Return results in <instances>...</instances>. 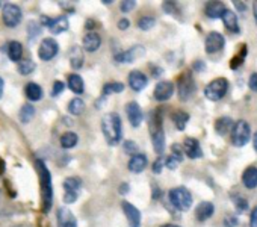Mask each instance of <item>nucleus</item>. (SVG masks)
I'll return each instance as SVG.
<instances>
[{
  "label": "nucleus",
  "instance_id": "nucleus-35",
  "mask_svg": "<svg viewBox=\"0 0 257 227\" xmlns=\"http://www.w3.org/2000/svg\"><path fill=\"white\" fill-rule=\"evenodd\" d=\"M122 91H124V83H121V82H110V83H106L104 88H103L104 95L118 94V92H122Z\"/></svg>",
  "mask_w": 257,
  "mask_h": 227
},
{
  "label": "nucleus",
  "instance_id": "nucleus-3",
  "mask_svg": "<svg viewBox=\"0 0 257 227\" xmlns=\"http://www.w3.org/2000/svg\"><path fill=\"white\" fill-rule=\"evenodd\" d=\"M150 135L155 152L158 155H162L165 150V132L162 128V120L158 116V110H153L150 116Z\"/></svg>",
  "mask_w": 257,
  "mask_h": 227
},
{
  "label": "nucleus",
  "instance_id": "nucleus-20",
  "mask_svg": "<svg viewBox=\"0 0 257 227\" xmlns=\"http://www.w3.org/2000/svg\"><path fill=\"white\" fill-rule=\"evenodd\" d=\"M101 46V38L97 32H88L85 37H83V49L85 52H89V53H94L95 50H98Z\"/></svg>",
  "mask_w": 257,
  "mask_h": 227
},
{
  "label": "nucleus",
  "instance_id": "nucleus-47",
  "mask_svg": "<svg viewBox=\"0 0 257 227\" xmlns=\"http://www.w3.org/2000/svg\"><path fill=\"white\" fill-rule=\"evenodd\" d=\"M248 86H249L251 91L257 92V73H252V74L249 76V79H248Z\"/></svg>",
  "mask_w": 257,
  "mask_h": 227
},
{
  "label": "nucleus",
  "instance_id": "nucleus-31",
  "mask_svg": "<svg viewBox=\"0 0 257 227\" xmlns=\"http://www.w3.org/2000/svg\"><path fill=\"white\" fill-rule=\"evenodd\" d=\"M68 88L74 92V94H82L83 92V79L79 74H70L68 82H67Z\"/></svg>",
  "mask_w": 257,
  "mask_h": 227
},
{
  "label": "nucleus",
  "instance_id": "nucleus-23",
  "mask_svg": "<svg viewBox=\"0 0 257 227\" xmlns=\"http://www.w3.org/2000/svg\"><path fill=\"white\" fill-rule=\"evenodd\" d=\"M225 5L222 2H207L206 4V8H204V13L209 19H221L224 11H225Z\"/></svg>",
  "mask_w": 257,
  "mask_h": 227
},
{
  "label": "nucleus",
  "instance_id": "nucleus-58",
  "mask_svg": "<svg viewBox=\"0 0 257 227\" xmlns=\"http://www.w3.org/2000/svg\"><path fill=\"white\" fill-rule=\"evenodd\" d=\"M14 227H31V225H14Z\"/></svg>",
  "mask_w": 257,
  "mask_h": 227
},
{
  "label": "nucleus",
  "instance_id": "nucleus-15",
  "mask_svg": "<svg viewBox=\"0 0 257 227\" xmlns=\"http://www.w3.org/2000/svg\"><path fill=\"white\" fill-rule=\"evenodd\" d=\"M43 22L47 25L49 31L53 34V35H59L62 32H67L68 31V19L65 16H61V17H56V19H43Z\"/></svg>",
  "mask_w": 257,
  "mask_h": 227
},
{
  "label": "nucleus",
  "instance_id": "nucleus-32",
  "mask_svg": "<svg viewBox=\"0 0 257 227\" xmlns=\"http://www.w3.org/2000/svg\"><path fill=\"white\" fill-rule=\"evenodd\" d=\"M35 117V107L32 106V104H23L22 106V109H20V113H19V119H20V122L23 123V125H26V123H29L32 119Z\"/></svg>",
  "mask_w": 257,
  "mask_h": 227
},
{
  "label": "nucleus",
  "instance_id": "nucleus-42",
  "mask_svg": "<svg viewBox=\"0 0 257 227\" xmlns=\"http://www.w3.org/2000/svg\"><path fill=\"white\" fill-rule=\"evenodd\" d=\"M135 7H137L135 0H124V2H121V5H119V10H121V13H131L132 10H135Z\"/></svg>",
  "mask_w": 257,
  "mask_h": 227
},
{
  "label": "nucleus",
  "instance_id": "nucleus-40",
  "mask_svg": "<svg viewBox=\"0 0 257 227\" xmlns=\"http://www.w3.org/2000/svg\"><path fill=\"white\" fill-rule=\"evenodd\" d=\"M122 149H124V153L127 155H132V156L138 155V144L135 141H124Z\"/></svg>",
  "mask_w": 257,
  "mask_h": 227
},
{
  "label": "nucleus",
  "instance_id": "nucleus-21",
  "mask_svg": "<svg viewBox=\"0 0 257 227\" xmlns=\"http://www.w3.org/2000/svg\"><path fill=\"white\" fill-rule=\"evenodd\" d=\"M221 19H222L224 26L227 28L228 32H231V34H239V32H240V29H239V22H237V16H236L233 11L225 10Z\"/></svg>",
  "mask_w": 257,
  "mask_h": 227
},
{
  "label": "nucleus",
  "instance_id": "nucleus-51",
  "mask_svg": "<svg viewBox=\"0 0 257 227\" xmlns=\"http://www.w3.org/2000/svg\"><path fill=\"white\" fill-rule=\"evenodd\" d=\"M194 70H195V71H204V70H206L204 62H203V61H197V62H194Z\"/></svg>",
  "mask_w": 257,
  "mask_h": 227
},
{
  "label": "nucleus",
  "instance_id": "nucleus-26",
  "mask_svg": "<svg viewBox=\"0 0 257 227\" xmlns=\"http://www.w3.org/2000/svg\"><path fill=\"white\" fill-rule=\"evenodd\" d=\"M7 53L13 62H20L23 56V46L19 41H10L7 46Z\"/></svg>",
  "mask_w": 257,
  "mask_h": 227
},
{
  "label": "nucleus",
  "instance_id": "nucleus-9",
  "mask_svg": "<svg viewBox=\"0 0 257 227\" xmlns=\"http://www.w3.org/2000/svg\"><path fill=\"white\" fill-rule=\"evenodd\" d=\"M80 188H82V180L79 177H67L64 180V201L67 204H71L77 200L79 197V192H80Z\"/></svg>",
  "mask_w": 257,
  "mask_h": 227
},
{
  "label": "nucleus",
  "instance_id": "nucleus-57",
  "mask_svg": "<svg viewBox=\"0 0 257 227\" xmlns=\"http://www.w3.org/2000/svg\"><path fill=\"white\" fill-rule=\"evenodd\" d=\"M161 227H180V225H177V224H164Z\"/></svg>",
  "mask_w": 257,
  "mask_h": 227
},
{
  "label": "nucleus",
  "instance_id": "nucleus-13",
  "mask_svg": "<svg viewBox=\"0 0 257 227\" xmlns=\"http://www.w3.org/2000/svg\"><path fill=\"white\" fill-rule=\"evenodd\" d=\"M122 212L125 213V218L128 221V227H141V212L137 206H134L128 201L121 203Z\"/></svg>",
  "mask_w": 257,
  "mask_h": 227
},
{
  "label": "nucleus",
  "instance_id": "nucleus-36",
  "mask_svg": "<svg viewBox=\"0 0 257 227\" xmlns=\"http://www.w3.org/2000/svg\"><path fill=\"white\" fill-rule=\"evenodd\" d=\"M34 70H35V62H34V61H31V59L20 61V64H19V73H20V74L29 76Z\"/></svg>",
  "mask_w": 257,
  "mask_h": 227
},
{
  "label": "nucleus",
  "instance_id": "nucleus-14",
  "mask_svg": "<svg viewBox=\"0 0 257 227\" xmlns=\"http://www.w3.org/2000/svg\"><path fill=\"white\" fill-rule=\"evenodd\" d=\"M173 94H174V85L170 80L159 82L155 86V92H153V95L158 101H167L173 97Z\"/></svg>",
  "mask_w": 257,
  "mask_h": 227
},
{
  "label": "nucleus",
  "instance_id": "nucleus-11",
  "mask_svg": "<svg viewBox=\"0 0 257 227\" xmlns=\"http://www.w3.org/2000/svg\"><path fill=\"white\" fill-rule=\"evenodd\" d=\"M125 116L134 128H140L144 122V112L137 101H131L125 104Z\"/></svg>",
  "mask_w": 257,
  "mask_h": 227
},
{
  "label": "nucleus",
  "instance_id": "nucleus-45",
  "mask_svg": "<svg viewBox=\"0 0 257 227\" xmlns=\"http://www.w3.org/2000/svg\"><path fill=\"white\" fill-rule=\"evenodd\" d=\"M237 224H239V221H237V216H234V215H228L224 218V227H236Z\"/></svg>",
  "mask_w": 257,
  "mask_h": 227
},
{
  "label": "nucleus",
  "instance_id": "nucleus-44",
  "mask_svg": "<svg viewBox=\"0 0 257 227\" xmlns=\"http://www.w3.org/2000/svg\"><path fill=\"white\" fill-rule=\"evenodd\" d=\"M164 165H165V159H164V158H158V159L155 161V164H153V173H155V174H161Z\"/></svg>",
  "mask_w": 257,
  "mask_h": 227
},
{
  "label": "nucleus",
  "instance_id": "nucleus-55",
  "mask_svg": "<svg viewBox=\"0 0 257 227\" xmlns=\"http://www.w3.org/2000/svg\"><path fill=\"white\" fill-rule=\"evenodd\" d=\"M252 146H254V150L257 152V132H255L254 137H252Z\"/></svg>",
  "mask_w": 257,
  "mask_h": 227
},
{
  "label": "nucleus",
  "instance_id": "nucleus-34",
  "mask_svg": "<svg viewBox=\"0 0 257 227\" xmlns=\"http://www.w3.org/2000/svg\"><path fill=\"white\" fill-rule=\"evenodd\" d=\"M83 109H85V101L80 97H76L68 103V112L71 116H80Z\"/></svg>",
  "mask_w": 257,
  "mask_h": 227
},
{
  "label": "nucleus",
  "instance_id": "nucleus-22",
  "mask_svg": "<svg viewBox=\"0 0 257 227\" xmlns=\"http://www.w3.org/2000/svg\"><path fill=\"white\" fill-rule=\"evenodd\" d=\"M215 213V206L210 201H201L195 209V216L198 221H206Z\"/></svg>",
  "mask_w": 257,
  "mask_h": 227
},
{
  "label": "nucleus",
  "instance_id": "nucleus-28",
  "mask_svg": "<svg viewBox=\"0 0 257 227\" xmlns=\"http://www.w3.org/2000/svg\"><path fill=\"white\" fill-rule=\"evenodd\" d=\"M58 219H59V227H77L76 218L71 215L68 209H59Z\"/></svg>",
  "mask_w": 257,
  "mask_h": 227
},
{
  "label": "nucleus",
  "instance_id": "nucleus-29",
  "mask_svg": "<svg viewBox=\"0 0 257 227\" xmlns=\"http://www.w3.org/2000/svg\"><path fill=\"white\" fill-rule=\"evenodd\" d=\"M70 64L73 68L79 70L83 65V52L79 46H74L70 52Z\"/></svg>",
  "mask_w": 257,
  "mask_h": 227
},
{
  "label": "nucleus",
  "instance_id": "nucleus-43",
  "mask_svg": "<svg viewBox=\"0 0 257 227\" xmlns=\"http://www.w3.org/2000/svg\"><path fill=\"white\" fill-rule=\"evenodd\" d=\"M64 88H65V85H64V82H61V80H56L55 83H53V89H52V95L53 97H58L62 91H64Z\"/></svg>",
  "mask_w": 257,
  "mask_h": 227
},
{
  "label": "nucleus",
  "instance_id": "nucleus-5",
  "mask_svg": "<svg viewBox=\"0 0 257 227\" xmlns=\"http://www.w3.org/2000/svg\"><path fill=\"white\" fill-rule=\"evenodd\" d=\"M231 144L234 147H243L249 143L251 138V128L245 120H237L231 129Z\"/></svg>",
  "mask_w": 257,
  "mask_h": 227
},
{
  "label": "nucleus",
  "instance_id": "nucleus-27",
  "mask_svg": "<svg viewBox=\"0 0 257 227\" xmlns=\"http://www.w3.org/2000/svg\"><path fill=\"white\" fill-rule=\"evenodd\" d=\"M25 94H26L28 100L38 101V100L43 98V88L38 83H35V82H29L26 85V88H25Z\"/></svg>",
  "mask_w": 257,
  "mask_h": 227
},
{
  "label": "nucleus",
  "instance_id": "nucleus-50",
  "mask_svg": "<svg viewBox=\"0 0 257 227\" xmlns=\"http://www.w3.org/2000/svg\"><path fill=\"white\" fill-rule=\"evenodd\" d=\"M128 26H131V22H128L127 19H121L118 22V29L119 31H125V29H128Z\"/></svg>",
  "mask_w": 257,
  "mask_h": 227
},
{
  "label": "nucleus",
  "instance_id": "nucleus-54",
  "mask_svg": "<svg viewBox=\"0 0 257 227\" xmlns=\"http://www.w3.org/2000/svg\"><path fill=\"white\" fill-rule=\"evenodd\" d=\"M4 88H5V80L0 77V98H2V95H4Z\"/></svg>",
  "mask_w": 257,
  "mask_h": 227
},
{
  "label": "nucleus",
  "instance_id": "nucleus-12",
  "mask_svg": "<svg viewBox=\"0 0 257 227\" xmlns=\"http://www.w3.org/2000/svg\"><path fill=\"white\" fill-rule=\"evenodd\" d=\"M224 46H225V40H224V37L219 32H210V34H207L206 41H204V49H206V52L209 55L221 52L224 49Z\"/></svg>",
  "mask_w": 257,
  "mask_h": 227
},
{
  "label": "nucleus",
  "instance_id": "nucleus-53",
  "mask_svg": "<svg viewBox=\"0 0 257 227\" xmlns=\"http://www.w3.org/2000/svg\"><path fill=\"white\" fill-rule=\"evenodd\" d=\"M127 191H128L127 183H121V186H119V194H125Z\"/></svg>",
  "mask_w": 257,
  "mask_h": 227
},
{
  "label": "nucleus",
  "instance_id": "nucleus-24",
  "mask_svg": "<svg viewBox=\"0 0 257 227\" xmlns=\"http://www.w3.org/2000/svg\"><path fill=\"white\" fill-rule=\"evenodd\" d=\"M242 183L248 189L257 188V167H248L242 174Z\"/></svg>",
  "mask_w": 257,
  "mask_h": 227
},
{
  "label": "nucleus",
  "instance_id": "nucleus-38",
  "mask_svg": "<svg viewBox=\"0 0 257 227\" xmlns=\"http://www.w3.org/2000/svg\"><path fill=\"white\" fill-rule=\"evenodd\" d=\"M245 58H246V46H242V50L239 52V55H236V56H234V59L231 61V65H230V67H231L233 70L239 68V67L243 64Z\"/></svg>",
  "mask_w": 257,
  "mask_h": 227
},
{
  "label": "nucleus",
  "instance_id": "nucleus-8",
  "mask_svg": "<svg viewBox=\"0 0 257 227\" xmlns=\"http://www.w3.org/2000/svg\"><path fill=\"white\" fill-rule=\"evenodd\" d=\"M23 19V13L20 10V7L14 5V4H7L2 10V20L5 23L7 28H17L20 25Z\"/></svg>",
  "mask_w": 257,
  "mask_h": 227
},
{
  "label": "nucleus",
  "instance_id": "nucleus-10",
  "mask_svg": "<svg viewBox=\"0 0 257 227\" xmlns=\"http://www.w3.org/2000/svg\"><path fill=\"white\" fill-rule=\"evenodd\" d=\"M59 52V44L53 38H44L38 49V56L43 61H52Z\"/></svg>",
  "mask_w": 257,
  "mask_h": 227
},
{
  "label": "nucleus",
  "instance_id": "nucleus-18",
  "mask_svg": "<svg viewBox=\"0 0 257 227\" xmlns=\"http://www.w3.org/2000/svg\"><path fill=\"white\" fill-rule=\"evenodd\" d=\"M144 52V49L141 46H137V47H131L125 52H121L118 55H115V61L119 62V64H131L134 62L138 56H141Z\"/></svg>",
  "mask_w": 257,
  "mask_h": 227
},
{
  "label": "nucleus",
  "instance_id": "nucleus-46",
  "mask_svg": "<svg viewBox=\"0 0 257 227\" xmlns=\"http://www.w3.org/2000/svg\"><path fill=\"white\" fill-rule=\"evenodd\" d=\"M179 164H180V162H179L177 159H174L171 155L165 159V167H167V168H170V170H176Z\"/></svg>",
  "mask_w": 257,
  "mask_h": 227
},
{
  "label": "nucleus",
  "instance_id": "nucleus-49",
  "mask_svg": "<svg viewBox=\"0 0 257 227\" xmlns=\"http://www.w3.org/2000/svg\"><path fill=\"white\" fill-rule=\"evenodd\" d=\"M249 227H257V207L251 210V218H249Z\"/></svg>",
  "mask_w": 257,
  "mask_h": 227
},
{
  "label": "nucleus",
  "instance_id": "nucleus-6",
  "mask_svg": "<svg viewBox=\"0 0 257 227\" xmlns=\"http://www.w3.org/2000/svg\"><path fill=\"white\" fill-rule=\"evenodd\" d=\"M228 91V80L225 77H218L209 82L204 88V95L212 101H219L225 97Z\"/></svg>",
  "mask_w": 257,
  "mask_h": 227
},
{
  "label": "nucleus",
  "instance_id": "nucleus-25",
  "mask_svg": "<svg viewBox=\"0 0 257 227\" xmlns=\"http://www.w3.org/2000/svg\"><path fill=\"white\" fill-rule=\"evenodd\" d=\"M233 120L230 117H219L216 122H215V131L219 137H225L227 134L231 132L233 129Z\"/></svg>",
  "mask_w": 257,
  "mask_h": 227
},
{
  "label": "nucleus",
  "instance_id": "nucleus-41",
  "mask_svg": "<svg viewBox=\"0 0 257 227\" xmlns=\"http://www.w3.org/2000/svg\"><path fill=\"white\" fill-rule=\"evenodd\" d=\"M183 149H182V146L180 144H173V147H171V156L174 158V159H177L179 162H182L183 161Z\"/></svg>",
  "mask_w": 257,
  "mask_h": 227
},
{
  "label": "nucleus",
  "instance_id": "nucleus-19",
  "mask_svg": "<svg viewBox=\"0 0 257 227\" xmlns=\"http://www.w3.org/2000/svg\"><path fill=\"white\" fill-rule=\"evenodd\" d=\"M147 164H149V159H147V155L144 153H138L135 156L131 158V161H128V170H131L132 173H143L146 168H147Z\"/></svg>",
  "mask_w": 257,
  "mask_h": 227
},
{
  "label": "nucleus",
  "instance_id": "nucleus-52",
  "mask_svg": "<svg viewBox=\"0 0 257 227\" xmlns=\"http://www.w3.org/2000/svg\"><path fill=\"white\" fill-rule=\"evenodd\" d=\"M252 16H254V22L257 25V0H255V2H252Z\"/></svg>",
  "mask_w": 257,
  "mask_h": 227
},
{
  "label": "nucleus",
  "instance_id": "nucleus-7",
  "mask_svg": "<svg viewBox=\"0 0 257 227\" xmlns=\"http://www.w3.org/2000/svg\"><path fill=\"white\" fill-rule=\"evenodd\" d=\"M197 91V83L192 77L191 73H185L180 76L179 82H177V92L182 101H188Z\"/></svg>",
  "mask_w": 257,
  "mask_h": 227
},
{
  "label": "nucleus",
  "instance_id": "nucleus-1",
  "mask_svg": "<svg viewBox=\"0 0 257 227\" xmlns=\"http://www.w3.org/2000/svg\"><path fill=\"white\" fill-rule=\"evenodd\" d=\"M101 132L104 135V140L110 146L119 144L122 138V125L121 119L116 112H109L101 119Z\"/></svg>",
  "mask_w": 257,
  "mask_h": 227
},
{
  "label": "nucleus",
  "instance_id": "nucleus-17",
  "mask_svg": "<svg viewBox=\"0 0 257 227\" xmlns=\"http://www.w3.org/2000/svg\"><path fill=\"white\" fill-rule=\"evenodd\" d=\"M183 153L189 158V159H198L203 156V150H201V146L198 143V140L195 138H186L183 141Z\"/></svg>",
  "mask_w": 257,
  "mask_h": 227
},
{
  "label": "nucleus",
  "instance_id": "nucleus-16",
  "mask_svg": "<svg viewBox=\"0 0 257 227\" xmlns=\"http://www.w3.org/2000/svg\"><path fill=\"white\" fill-rule=\"evenodd\" d=\"M147 85H149V77H147L143 71H140V70L131 71V74H128V86H131L134 91L140 92V91H143Z\"/></svg>",
  "mask_w": 257,
  "mask_h": 227
},
{
  "label": "nucleus",
  "instance_id": "nucleus-33",
  "mask_svg": "<svg viewBox=\"0 0 257 227\" xmlns=\"http://www.w3.org/2000/svg\"><path fill=\"white\" fill-rule=\"evenodd\" d=\"M77 141H79V137L74 132H65L61 137V146H62V149H73L77 144Z\"/></svg>",
  "mask_w": 257,
  "mask_h": 227
},
{
  "label": "nucleus",
  "instance_id": "nucleus-39",
  "mask_svg": "<svg viewBox=\"0 0 257 227\" xmlns=\"http://www.w3.org/2000/svg\"><path fill=\"white\" fill-rule=\"evenodd\" d=\"M233 203H234V207L239 210V212H245L248 209V201L242 197V195H233L231 197Z\"/></svg>",
  "mask_w": 257,
  "mask_h": 227
},
{
  "label": "nucleus",
  "instance_id": "nucleus-56",
  "mask_svg": "<svg viewBox=\"0 0 257 227\" xmlns=\"http://www.w3.org/2000/svg\"><path fill=\"white\" fill-rule=\"evenodd\" d=\"M234 5H236V8H239V10H245V7H243V2H233Z\"/></svg>",
  "mask_w": 257,
  "mask_h": 227
},
{
  "label": "nucleus",
  "instance_id": "nucleus-48",
  "mask_svg": "<svg viewBox=\"0 0 257 227\" xmlns=\"http://www.w3.org/2000/svg\"><path fill=\"white\" fill-rule=\"evenodd\" d=\"M164 10H165L168 14H174V13H176V2H165V4H164Z\"/></svg>",
  "mask_w": 257,
  "mask_h": 227
},
{
  "label": "nucleus",
  "instance_id": "nucleus-30",
  "mask_svg": "<svg viewBox=\"0 0 257 227\" xmlns=\"http://www.w3.org/2000/svg\"><path fill=\"white\" fill-rule=\"evenodd\" d=\"M171 120L174 122V125L179 131H185L186 123L189 122V113L183 112V110H176V112H173Z\"/></svg>",
  "mask_w": 257,
  "mask_h": 227
},
{
  "label": "nucleus",
  "instance_id": "nucleus-2",
  "mask_svg": "<svg viewBox=\"0 0 257 227\" xmlns=\"http://www.w3.org/2000/svg\"><path fill=\"white\" fill-rule=\"evenodd\" d=\"M38 165V174H40V180H41V194H43V210L49 212V209L52 207V200H53V189H52V176L47 170V167L44 165L43 161L37 162Z\"/></svg>",
  "mask_w": 257,
  "mask_h": 227
},
{
  "label": "nucleus",
  "instance_id": "nucleus-37",
  "mask_svg": "<svg viewBox=\"0 0 257 227\" xmlns=\"http://www.w3.org/2000/svg\"><path fill=\"white\" fill-rule=\"evenodd\" d=\"M155 25H156V20L150 16H144L138 20V28L141 31H150L152 28H155Z\"/></svg>",
  "mask_w": 257,
  "mask_h": 227
},
{
  "label": "nucleus",
  "instance_id": "nucleus-4",
  "mask_svg": "<svg viewBox=\"0 0 257 227\" xmlns=\"http://www.w3.org/2000/svg\"><path fill=\"white\" fill-rule=\"evenodd\" d=\"M170 197V203L177 209V210H182V212H186L191 209L192 206V195L191 192L185 188V186H177V188H173L168 194Z\"/></svg>",
  "mask_w": 257,
  "mask_h": 227
}]
</instances>
